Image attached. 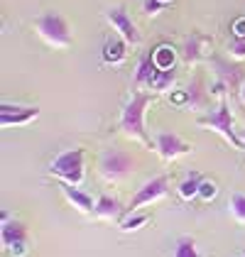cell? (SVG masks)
I'll use <instances>...</instances> for the list:
<instances>
[{"label":"cell","instance_id":"obj_1","mask_svg":"<svg viewBox=\"0 0 245 257\" xmlns=\"http://www.w3.org/2000/svg\"><path fill=\"white\" fill-rule=\"evenodd\" d=\"M152 93L150 91H133V96L128 98L125 108L120 113V130L128 140H135L145 147H152V140L147 138V130H145V113L147 108L152 105Z\"/></svg>","mask_w":245,"mask_h":257},{"label":"cell","instance_id":"obj_2","mask_svg":"<svg viewBox=\"0 0 245 257\" xmlns=\"http://www.w3.org/2000/svg\"><path fill=\"white\" fill-rule=\"evenodd\" d=\"M196 125L218 133V135H221L228 145H233L235 150H245L243 138H240V135L235 133V127H233V110H230V105H228V96H223V98L218 100V105H216L213 110H206L204 115H199V118H196Z\"/></svg>","mask_w":245,"mask_h":257},{"label":"cell","instance_id":"obj_3","mask_svg":"<svg viewBox=\"0 0 245 257\" xmlns=\"http://www.w3.org/2000/svg\"><path fill=\"white\" fill-rule=\"evenodd\" d=\"M35 32L40 35L42 42H47L54 49H69L74 44L69 22L57 10H47V13L37 15L35 18Z\"/></svg>","mask_w":245,"mask_h":257},{"label":"cell","instance_id":"obj_4","mask_svg":"<svg viewBox=\"0 0 245 257\" xmlns=\"http://www.w3.org/2000/svg\"><path fill=\"white\" fill-rule=\"evenodd\" d=\"M49 174L64 181V184L79 186L86 177V152H83V147H71V150L59 152L49 164Z\"/></svg>","mask_w":245,"mask_h":257},{"label":"cell","instance_id":"obj_5","mask_svg":"<svg viewBox=\"0 0 245 257\" xmlns=\"http://www.w3.org/2000/svg\"><path fill=\"white\" fill-rule=\"evenodd\" d=\"M208 66L216 76V83H221L228 93H235L245 86V66L235 59H225L223 54L213 52L208 57Z\"/></svg>","mask_w":245,"mask_h":257},{"label":"cell","instance_id":"obj_6","mask_svg":"<svg viewBox=\"0 0 245 257\" xmlns=\"http://www.w3.org/2000/svg\"><path fill=\"white\" fill-rule=\"evenodd\" d=\"M135 159L122 150H105L98 159V172L105 181H122L133 174Z\"/></svg>","mask_w":245,"mask_h":257},{"label":"cell","instance_id":"obj_7","mask_svg":"<svg viewBox=\"0 0 245 257\" xmlns=\"http://www.w3.org/2000/svg\"><path fill=\"white\" fill-rule=\"evenodd\" d=\"M169 194V177L167 174H160V177H152L150 181H145L143 186L135 191V196L130 198V203H128V208H125V213L130 216V213H138V208H143V206H152L155 201H160Z\"/></svg>","mask_w":245,"mask_h":257},{"label":"cell","instance_id":"obj_8","mask_svg":"<svg viewBox=\"0 0 245 257\" xmlns=\"http://www.w3.org/2000/svg\"><path fill=\"white\" fill-rule=\"evenodd\" d=\"M103 18H105V22L113 27V32H115L118 37H122L130 47H140V44H143V35H140L138 25L133 22V18L128 15V10H125L122 5L108 8V10L103 13Z\"/></svg>","mask_w":245,"mask_h":257},{"label":"cell","instance_id":"obj_9","mask_svg":"<svg viewBox=\"0 0 245 257\" xmlns=\"http://www.w3.org/2000/svg\"><path fill=\"white\" fill-rule=\"evenodd\" d=\"M213 47V37L208 32H201V30H191L186 37H184V44H182V59L184 64L189 66H196L199 61H208V57L213 54L211 52Z\"/></svg>","mask_w":245,"mask_h":257},{"label":"cell","instance_id":"obj_10","mask_svg":"<svg viewBox=\"0 0 245 257\" xmlns=\"http://www.w3.org/2000/svg\"><path fill=\"white\" fill-rule=\"evenodd\" d=\"M191 145L182 140L177 133H157V138H155V152L164 159V162H174V159L179 157H186V155H191Z\"/></svg>","mask_w":245,"mask_h":257},{"label":"cell","instance_id":"obj_11","mask_svg":"<svg viewBox=\"0 0 245 257\" xmlns=\"http://www.w3.org/2000/svg\"><path fill=\"white\" fill-rule=\"evenodd\" d=\"M40 118V108L37 105H13V103H3L0 105V125L3 127H22L30 125Z\"/></svg>","mask_w":245,"mask_h":257},{"label":"cell","instance_id":"obj_12","mask_svg":"<svg viewBox=\"0 0 245 257\" xmlns=\"http://www.w3.org/2000/svg\"><path fill=\"white\" fill-rule=\"evenodd\" d=\"M0 237H3V247H5L13 257L25 255V245H27V228L22 225L20 220H8V223H3Z\"/></svg>","mask_w":245,"mask_h":257},{"label":"cell","instance_id":"obj_13","mask_svg":"<svg viewBox=\"0 0 245 257\" xmlns=\"http://www.w3.org/2000/svg\"><path fill=\"white\" fill-rule=\"evenodd\" d=\"M208 103H211V93L206 88V81L201 74H196L189 83V88L184 91V105L189 110H206Z\"/></svg>","mask_w":245,"mask_h":257},{"label":"cell","instance_id":"obj_14","mask_svg":"<svg viewBox=\"0 0 245 257\" xmlns=\"http://www.w3.org/2000/svg\"><path fill=\"white\" fill-rule=\"evenodd\" d=\"M160 66H157V61H155V54L152 52H147L143 59L138 61V69H135V88L138 91H152V86H155V81L160 76Z\"/></svg>","mask_w":245,"mask_h":257},{"label":"cell","instance_id":"obj_15","mask_svg":"<svg viewBox=\"0 0 245 257\" xmlns=\"http://www.w3.org/2000/svg\"><path fill=\"white\" fill-rule=\"evenodd\" d=\"M59 189H61V194H64V198H66L79 213H93L96 201L88 196L86 191H81V189L74 186V184H64V181H59Z\"/></svg>","mask_w":245,"mask_h":257},{"label":"cell","instance_id":"obj_16","mask_svg":"<svg viewBox=\"0 0 245 257\" xmlns=\"http://www.w3.org/2000/svg\"><path fill=\"white\" fill-rule=\"evenodd\" d=\"M128 42L122 40V37H108L105 40V44H103V64H113V66H118V64H122L125 61V57H128Z\"/></svg>","mask_w":245,"mask_h":257},{"label":"cell","instance_id":"obj_17","mask_svg":"<svg viewBox=\"0 0 245 257\" xmlns=\"http://www.w3.org/2000/svg\"><path fill=\"white\" fill-rule=\"evenodd\" d=\"M93 216L101 218V220H118V218L122 216V203L118 198L103 194V196H98V201H96Z\"/></svg>","mask_w":245,"mask_h":257},{"label":"cell","instance_id":"obj_18","mask_svg":"<svg viewBox=\"0 0 245 257\" xmlns=\"http://www.w3.org/2000/svg\"><path fill=\"white\" fill-rule=\"evenodd\" d=\"M201 184H204V174L201 172H189L186 179L177 186V194L182 201H191V198H199V191H201Z\"/></svg>","mask_w":245,"mask_h":257},{"label":"cell","instance_id":"obj_19","mask_svg":"<svg viewBox=\"0 0 245 257\" xmlns=\"http://www.w3.org/2000/svg\"><path fill=\"white\" fill-rule=\"evenodd\" d=\"M174 257H201L199 247H196V240L189 235L179 237L177 245H174Z\"/></svg>","mask_w":245,"mask_h":257},{"label":"cell","instance_id":"obj_20","mask_svg":"<svg viewBox=\"0 0 245 257\" xmlns=\"http://www.w3.org/2000/svg\"><path fill=\"white\" fill-rule=\"evenodd\" d=\"M174 83H177V71H174V69L160 71V76H157L155 86H152V93H155V91H157V93H167V91L174 88Z\"/></svg>","mask_w":245,"mask_h":257},{"label":"cell","instance_id":"obj_21","mask_svg":"<svg viewBox=\"0 0 245 257\" xmlns=\"http://www.w3.org/2000/svg\"><path fill=\"white\" fill-rule=\"evenodd\" d=\"M152 54H155V61H157V66H160L162 71H167V69H174V49H172V47L162 44V47H157Z\"/></svg>","mask_w":245,"mask_h":257},{"label":"cell","instance_id":"obj_22","mask_svg":"<svg viewBox=\"0 0 245 257\" xmlns=\"http://www.w3.org/2000/svg\"><path fill=\"white\" fill-rule=\"evenodd\" d=\"M228 208H230V216L235 218L238 223H245V194H230L228 198Z\"/></svg>","mask_w":245,"mask_h":257},{"label":"cell","instance_id":"obj_23","mask_svg":"<svg viewBox=\"0 0 245 257\" xmlns=\"http://www.w3.org/2000/svg\"><path fill=\"white\" fill-rule=\"evenodd\" d=\"M150 220L147 213H130L128 218L120 220V230L122 233H133V230H140V225H145Z\"/></svg>","mask_w":245,"mask_h":257},{"label":"cell","instance_id":"obj_24","mask_svg":"<svg viewBox=\"0 0 245 257\" xmlns=\"http://www.w3.org/2000/svg\"><path fill=\"white\" fill-rule=\"evenodd\" d=\"M228 54H230V59L243 61L245 59V37H233V40L228 42Z\"/></svg>","mask_w":245,"mask_h":257},{"label":"cell","instance_id":"obj_25","mask_svg":"<svg viewBox=\"0 0 245 257\" xmlns=\"http://www.w3.org/2000/svg\"><path fill=\"white\" fill-rule=\"evenodd\" d=\"M216 194H218L216 184H213V181H208V179H204V184H201V191H199V198L211 201V198H216Z\"/></svg>","mask_w":245,"mask_h":257},{"label":"cell","instance_id":"obj_26","mask_svg":"<svg viewBox=\"0 0 245 257\" xmlns=\"http://www.w3.org/2000/svg\"><path fill=\"white\" fill-rule=\"evenodd\" d=\"M240 98H243V103H245V86L240 88Z\"/></svg>","mask_w":245,"mask_h":257},{"label":"cell","instance_id":"obj_27","mask_svg":"<svg viewBox=\"0 0 245 257\" xmlns=\"http://www.w3.org/2000/svg\"><path fill=\"white\" fill-rule=\"evenodd\" d=\"M240 138H243V142H245V133H243V135H240Z\"/></svg>","mask_w":245,"mask_h":257},{"label":"cell","instance_id":"obj_28","mask_svg":"<svg viewBox=\"0 0 245 257\" xmlns=\"http://www.w3.org/2000/svg\"><path fill=\"white\" fill-rule=\"evenodd\" d=\"M243 257H245V255H243Z\"/></svg>","mask_w":245,"mask_h":257}]
</instances>
